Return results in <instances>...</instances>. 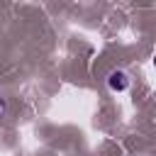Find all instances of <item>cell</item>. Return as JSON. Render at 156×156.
<instances>
[{
	"label": "cell",
	"instance_id": "6da1fadb",
	"mask_svg": "<svg viewBox=\"0 0 156 156\" xmlns=\"http://www.w3.org/2000/svg\"><path fill=\"white\" fill-rule=\"evenodd\" d=\"M107 88L115 93H124L129 88V76L124 71H110L107 73Z\"/></svg>",
	"mask_w": 156,
	"mask_h": 156
},
{
	"label": "cell",
	"instance_id": "7a4b0ae2",
	"mask_svg": "<svg viewBox=\"0 0 156 156\" xmlns=\"http://www.w3.org/2000/svg\"><path fill=\"white\" fill-rule=\"evenodd\" d=\"M2 112H5V102L0 100V117H2Z\"/></svg>",
	"mask_w": 156,
	"mask_h": 156
},
{
	"label": "cell",
	"instance_id": "3957f363",
	"mask_svg": "<svg viewBox=\"0 0 156 156\" xmlns=\"http://www.w3.org/2000/svg\"><path fill=\"white\" fill-rule=\"evenodd\" d=\"M154 66H156V56H154Z\"/></svg>",
	"mask_w": 156,
	"mask_h": 156
}]
</instances>
